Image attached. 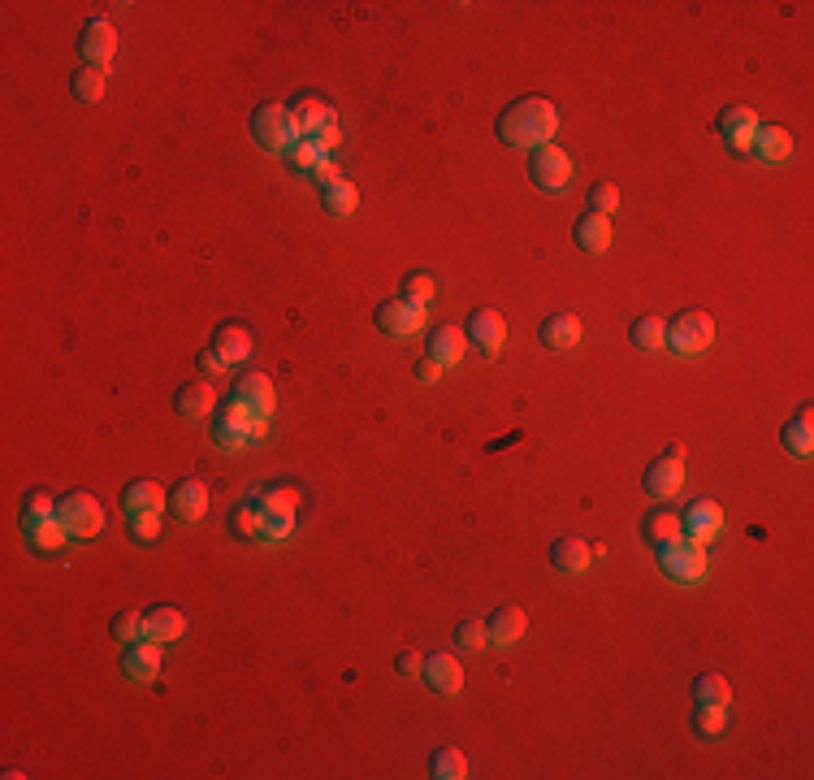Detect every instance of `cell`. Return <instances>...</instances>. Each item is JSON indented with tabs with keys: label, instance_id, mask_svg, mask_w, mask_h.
<instances>
[{
	"label": "cell",
	"instance_id": "obj_1",
	"mask_svg": "<svg viewBox=\"0 0 814 780\" xmlns=\"http://www.w3.org/2000/svg\"><path fill=\"white\" fill-rule=\"evenodd\" d=\"M498 139L507 143V148H546L550 139H555L559 130V109L542 96H524L516 104H507L503 113H498Z\"/></svg>",
	"mask_w": 814,
	"mask_h": 780
},
{
	"label": "cell",
	"instance_id": "obj_2",
	"mask_svg": "<svg viewBox=\"0 0 814 780\" xmlns=\"http://www.w3.org/2000/svg\"><path fill=\"white\" fill-rule=\"evenodd\" d=\"M57 516H61V525L70 529V538H100L104 525H109V516H104V507L96 494H87V490H70L65 499L57 503Z\"/></svg>",
	"mask_w": 814,
	"mask_h": 780
},
{
	"label": "cell",
	"instance_id": "obj_3",
	"mask_svg": "<svg viewBox=\"0 0 814 780\" xmlns=\"http://www.w3.org/2000/svg\"><path fill=\"white\" fill-rule=\"evenodd\" d=\"M252 135H256L260 148H269V152H291L295 143L304 139V130H299L291 109L265 104V109H256V117H252Z\"/></svg>",
	"mask_w": 814,
	"mask_h": 780
},
{
	"label": "cell",
	"instance_id": "obj_4",
	"mask_svg": "<svg viewBox=\"0 0 814 780\" xmlns=\"http://www.w3.org/2000/svg\"><path fill=\"white\" fill-rule=\"evenodd\" d=\"M663 343L672 347L676 356H698V351H706V347L715 343V321H711V312H702V308L680 312V317L667 325Z\"/></svg>",
	"mask_w": 814,
	"mask_h": 780
},
{
	"label": "cell",
	"instance_id": "obj_5",
	"mask_svg": "<svg viewBox=\"0 0 814 780\" xmlns=\"http://www.w3.org/2000/svg\"><path fill=\"white\" fill-rule=\"evenodd\" d=\"M659 568L667 572L672 581H702L706 577V546L693 542V538H676V542H663L659 546Z\"/></svg>",
	"mask_w": 814,
	"mask_h": 780
},
{
	"label": "cell",
	"instance_id": "obj_6",
	"mask_svg": "<svg viewBox=\"0 0 814 780\" xmlns=\"http://www.w3.org/2000/svg\"><path fill=\"white\" fill-rule=\"evenodd\" d=\"M641 486H646V494H654V499H672V494H680V486H685V447L672 442L659 460H650Z\"/></svg>",
	"mask_w": 814,
	"mask_h": 780
},
{
	"label": "cell",
	"instance_id": "obj_7",
	"mask_svg": "<svg viewBox=\"0 0 814 780\" xmlns=\"http://www.w3.org/2000/svg\"><path fill=\"white\" fill-rule=\"evenodd\" d=\"M529 178L537 191H563L572 182V156L555 148V143H546V148H537L529 156Z\"/></svg>",
	"mask_w": 814,
	"mask_h": 780
},
{
	"label": "cell",
	"instance_id": "obj_8",
	"mask_svg": "<svg viewBox=\"0 0 814 780\" xmlns=\"http://www.w3.org/2000/svg\"><path fill=\"white\" fill-rule=\"evenodd\" d=\"M78 52L87 57V65L96 70H109L113 57H117V26L109 18H87L83 22V35H78Z\"/></svg>",
	"mask_w": 814,
	"mask_h": 780
},
{
	"label": "cell",
	"instance_id": "obj_9",
	"mask_svg": "<svg viewBox=\"0 0 814 780\" xmlns=\"http://www.w3.org/2000/svg\"><path fill=\"white\" fill-rule=\"evenodd\" d=\"M260 507H265V538H273V542L291 538V529H295V507H299V490H295V486L269 490L265 499H260Z\"/></svg>",
	"mask_w": 814,
	"mask_h": 780
},
{
	"label": "cell",
	"instance_id": "obj_10",
	"mask_svg": "<svg viewBox=\"0 0 814 780\" xmlns=\"http://www.w3.org/2000/svg\"><path fill=\"white\" fill-rule=\"evenodd\" d=\"M425 321H429V308H416V304H407V299H386V304L377 308V325H382V334H390V338H407V334L425 330Z\"/></svg>",
	"mask_w": 814,
	"mask_h": 780
},
{
	"label": "cell",
	"instance_id": "obj_11",
	"mask_svg": "<svg viewBox=\"0 0 814 780\" xmlns=\"http://www.w3.org/2000/svg\"><path fill=\"white\" fill-rule=\"evenodd\" d=\"M680 529H685V538L706 546L711 538H719V529H724V507L715 499H693L685 507V516H680Z\"/></svg>",
	"mask_w": 814,
	"mask_h": 780
},
{
	"label": "cell",
	"instance_id": "obj_12",
	"mask_svg": "<svg viewBox=\"0 0 814 780\" xmlns=\"http://www.w3.org/2000/svg\"><path fill=\"white\" fill-rule=\"evenodd\" d=\"M719 135L732 152H754V135H758V113L745 109V104H732V109L719 113Z\"/></svg>",
	"mask_w": 814,
	"mask_h": 780
},
{
	"label": "cell",
	"instance_id": "obj_13",
	"mask_svg": "<svg viewBox=\"0 0 814 780\" xmlns=\"http://www.w3.org/2000/svg\"><path fill=\"white\" fill-rule=\"evenodd\" d=\"M468 338L477 343V351H485V356H498L507 343V321H503V312H494V308H477L468 317Z\"/></svg>",
	"mask_w": 814,
	"mask_h": 780
},
{
	"label": "cell",
	"instance_id": "obj_14",
	"mask_svg": "<svg viewBox=\"0 0 814 780\" xmlns=\"http://www.w3.org/2000/svg\"><path fill=\"white\" fill-rule=\"evenodd\" d=\"M122 672L130 676V681H152V676L161 672V642H152V637H135V642H126Z\"/></svg>",
	"mask_w": 814,
	"mask_h": 780
},
{
	"label": "cell",
	"instance_id": "obj_15",
	"mask_svg": "<svg viewBox=\"0 0 814 780\" xmlns=\"http://www.w3.org/2000/svg\"><path fill=\"white\" fill-rule=\"evenodd\" d=\"M169 512L178 520H187V525L204 520L208 516V486L204 481H178V486L169 490Z\"/></svg>",
	"mask_w": 814,
	"mask_h": 780
},
{
	"label": "cell",
	"instance_id": "obj_16",
	"mask_svg": "<svg viewBox=\"0 0 814 780\" xmlns=\"http://www.w3.org/2000/svg\"><path fill=\"white\" fill-rule=\"evenodd\" d=\"M234 395L252 408V416H269L273 421V412H278V395H273L269 373H243L239 386H234Z\"/></svg>",
	"mask_w": 814,
	"mask_h": 780
},
{
	"label": "cell",
	"instance_id": "obj_17",
	"mask_svg": "<svg viewBox=\"0 0 814 780\" xmlns=\"http://www.w3.org/2000/svg\"><path fill=\"white\" fill-rule=\"evenodd\" d=\"M468 351V334L459 330V325H438V330H429V360H438L442 369H451V364L464 360Z\"/></svg>",
	"mask_w": 814,
	"mask_h": 780
},
{
	"label": "cell",
	"instance_id": "obj_18",
	"mask_svg": "<svg viewBox=\"0 0 814 780\" xmlns=\"http://www.w3.org/2000/svg\"><path fill=\"white\" fill-rule=\"evenodd\" d=\"M174 408L182 421H204V416H213L217 412V390L213 382H191V386H182L178 395H174Z\"/></svg>",
	"mask_w": 814,
	"mask_h": 780
},
{
	"label": "cell",
	"instance_id": "obj_19",
	"mask_svg": "<svg viewBox=\"0 0 814 780\" xmlns=\"http://www.w3.org/2000/svg\"><path fill=\"white\" fill-rule=\"evenodd\" d=\"M187 633V620H182L178 607H148L143 611V637H152V642H178V637Z\"/></svg>",
	"mask_w": 814,
	"mask_h": 780
},
{
	"label": "cell",
	"instance_id": "obj_20",
	"mask_svg": "<svg viewBox=\"0 0 814 780\" xmlns=\"http://www.w3.org/2000/svg\"><path fill=\"white\" fill-rule=\"evenodd\" d=\"M420 676H425L429 689H438V694H459V689H464V668H459L455 655H429Z\"/></svg>",
	"mask_w": 814,
	"mask_h": 780
},
{
	"label": "cell",
	"instance_id": "obj_21",
	"mask_svg": "<svg viewBox=\"0 0 814 780\" xmlns=\"http://www.w3.org/2000/svg\"><path fill=\"white\" fill-rule=\"evenodd\" d=\"M213 351L226 364H243L247 356H252V334H247L239 321H221L217 334H213Z\"/></svg>",
	"mask_w": 814,
	"mask_h": 780
},
{
	"label": "cell",
	"instance_id": "obj_22",
	"mask_svg": "<svg viewBox=\"0 0 814 780\" xmlns=\"http://www.w3.org/2000/svg\"><path fill=\"white\" fill-rule=\"evenodd\" d=\"M485 624H490V646H516L524 629H529V620H524V611L516 603H503Z\"/></svg>",
	"mask_w": 814,
	"mask_h": 780
},
{
	"label": "cell",
	"instance_id": "obj_23",
	"mask_svg": "<svg viewBox=\"0 0 814 780\" xmlns=\"http://www.w3.org/2000/svg\"><path fill=\"white\" fill-rule=\"evenodd\" d=\"M611 217H602V213H585V217H576V226H572V239L581 252H607L611 247Z\"/></svg>",
	"mask_w": 814,
	"mask_h": 780
},
{
	"label": "cell",
	"instance_id": "obj_24",
	"mask_svg": "<svg viewBox=\"0 0 814 780\" xmlns=\"http://www.w3.org/2000/svg\"><path fill=\"white\" fill-rule=\"evenodd\" d=\"M581 317H572V312H555V317H546L542 321V330H537V338H542L546 347H555V351H568L581 343Z\"/></svg>",
	"mask_w": 814,
	"mask_h": 780
},
{
	"label": "cell",
	"instance_id": "obj_25",
	"mask_svg": "<svg viewBox=\"0 0 814 780\" xmlns=\"http://www.w3.org/2000/svg\"><path fill=\"white\" fill-rule=\"evenodd\" d=\"M122 503H126V516H135V512H165L169 494H165V486H156V481H130L126 494H122Z\"/></svg>",
	"mask_w": 814,
	"mask_h": 780
},
{
	"label": "cell",
	"instance_id": "obj_26",
	"mask_svg": "<svg viewBox=\"0 0 814 780\" xmlns=\"http://www.w3.org/2000/svg\"><path fill=\"white\" fill-rule=\"evenodd\" d=\"M291 117L299 122V130H304V139H312V135H317V130L334 117V109H330V104H325L321 96H295V100H291Z\"/></svg>",
	"mask_w": 814,
	"mask_h": 780
},
{
	"label": "cell",
	"instance_id": "obj_27",
	"mask_svg": "<svg viewBox=\"0 0 814 780\" xmlns=\"http://www.w3.org/2000/svg\"><path fill=\"white\" fill-rule=\"evenodd\" d=\"M589 559H594V551H589L581 538H555L550 542V564H555L559 572H585Z\"/></svg>",
	"mask_w": 814,
	"mask_h": 780
},
{
	"label": "cell",
	"instance_id": "obj_28",
	"mask_svg": "<svg viewBox=\"0 0 814 780\" xmlns=\"http://www.w3.org/2000/svg\"><path fill=\"white\" fill-rule=\"evenodd\" d=\"M754 152L763 156V161H789L793 156V135L784 126H758V135H754Z\"/></svg>",
	"mask_w": 814,
	"mask_h": 780
},
{
	"label": "cell",
	"instance_id": "obj_29",
	"mask_svg": "<svg viewBox=\"0 0 814 780\" xmlns=\"http://www.w3.org/2000/svg\"><path fill=\"white\" fill-rule=\"evenodd\" d=\"M780 442H784V447H789L793 455H810V451H814V412H810V408L797 412L793 421L780 429Z\"/></svg>",
	"mask_w": 814,
	"mask_h": 780
},
{
	"label": "cell",
	"instance_id": "obj_30",
	"mask_svg": "<svg viewBox=\"0 0 814 780\" xmlns=\"http://www.w3.org/2000/svg\"><path fill=\"white\" fill-rule=\"evenodd\" d=\"M230 533H239V538H265V507H260L256 499H247V503H239L230 512Z\"/></svg>",
	"mask_w": 814,
	"mask_h": 780
},
{
	"label": "cell",
	"instance_id": "obj_31",
	"mask_svg": "<svg viewBox=\"0 0 814 780\" xmlns=\"http://www.w3.org/2000/svg\"><path fill=\"white\" fill-rule=\"evenodd\" d=\"M676 538H685V529H680V512L659 507L654 516H646V542L650 546H663V542H676Z\"/></svg>",
	"mask_w": 814,
	"mask_h": 780
},
{
	"label": "cell",
	"instance_id": "obj_32",
	"mask_svg": "<svg viewBox=\"0 0 814 780\" xmlns=\"http://www.w3.org/2000/svg\"><path fill=\"white\" fill-rule=\"evenodd\" d=\"M693 702H702V707H728L732 689L719 672H702L698 681H693Z\"/></svg>",
	"mask_w": 814,
	"mask_h": 780
},
{
	"label": "cell",
	"instance_id": "obj_33",
	"mask_svg": "<svg viewBox=\"0 0 814 780\" xmlns=\"http://www.w3.org/2000/svg\"><path fill=\"white\" fill-rule=\"evenodd\" d=\"M429 776H438V780H464V776H468L464 750L438 746V750H433V759H429Z\"/></svg>",
	"mask_w": 814,
	"mask_h": 780
},
{
	"label": "cell",
	"instance_id": "obj_34",
	"mask_svg": "<svg viewBox=\"0 0 814 780\" xmlns=\"http://www.w3.org/2000/svg\"><path fill=\"white\" fill-rule=\"evenodd\" d=\"M52 516H57V499H52L48 490H31V494L22 499V529H26V533L39 529V525H44V520H52Z\"/></svg>",
	"mask_w": 814,
	"mask_h": 780
},
{
	"label": "cell",
	"instance_id": "obj_35",
	"mask_svg": "<svg viewBox=\"0 0 814 780\" xmlns=\"http://www.w3.org/2000/svg\"><path fill=\"white\" fill-rule=\"evenodd\" d=\"M321 200H325V208H330L334 217H351V213L360 208V191H356V182L338 178V182H330V187H325Z\"/></svg>",
	"mask_w": 814,
	"mask_h": 780
},
{
	"label": "cell",
	"instance_id": "obj_36",
	"mask_svg": "<svg viewBox=\"0 0 814 780\" xmlns=\"http://www.w3.org/2000/svg\"><path fill=\"white\" fill-rule=\"evenodd\" d=\"M433 295H438V282H433V273H425V269L403 273V295H399V299H407V304H416V308H429Z\"/></svg>",
	"mask_w": 814,
	"mask_h": 780
},
{
	"label": "cell",
	"instance_id": "obj_37",
	"mask_svg": "<svg viewBox=\"0 0 814 780\" xmlns=\"http://www.w3.org/2000/svg\"><path fill=\"white\" fill-rule=\"evenodd\" d=\"M26 538H31V546H35L39 555H52V551H61V546H65V538H70V529L61 525V516H52V520H44V525H39V529L26 533Z\"/></svg>",
	"mask_w": 814,
	"mask_h": 780
},
{
	"label": "cell",
	"instance_id": "obj_38",
	"mask_svg": "<svg viewBox=\"0 0 814 780\" xmlns=\"http://www.w3.org/2000/svg\"><path fill=\"white\" fill-rule=\"evenodd\" d=\"M663 334H667V321H659V317H637L633 330H628V338H633L637 351H659Z\"/></svg>",
	"mask_w": 814,
	"mask_h": 780
},
{
	"label": "cell",
	"instance_id": "obj_39",
	"mask_svg": "<svg viewBox=\"0 0 814 780\" xmlns=\"http://www.w3.org/2000/svg\"><path fill=\"white\" fill-rule=\"evenodd\" d=\"M728 728V707H693V733L698 737H724Z\"/></svg>",
	"mask_w": 814,
	"mask_h": 780
},
{
	"label": "cell",
	"instance_id": "obj_40",
	"mask_svg": "<svg viewBox=\"0 0 814 780\" xmlns=\"http://www.w3.org/2000/svg\"><path fill=\"white\" fill-rule=\"evenodd\" d=\"M455 642L464 646V650H481V646H490V624L477 620V616H464L455 624Z\"/></svg>",
	"mask_w": 814,
	"mask_h": 780
},
{
	"label": "cell",
	"instance_id": "obj_41",
	"mask_svg": "<svg viewBox=\"0 0 814 780\" xmlns=\"http://www.w3.org/2000/svg\"><path fill=\"white\" fill-rule=\"evenodd\" d=\"M74 96L83 104H96L104 96V70H96V65H83V70L74 74Z\"/></svg>",
	"mask_w": 814,
	"mask_h": 780
},
{
	"label": "cell",
	"instance_id": "obj_42",
	"mask_svg": "<svg viewBox=\"0 0 814 780\" xmlns=\"http://www.w3.org/2000/svg\"><path fill=\"white\" fill-rule=\"evenodd\" d=\"M615 208H620V191H615V182H594V187H589V213L611 217Z\"/></svg>",
	"mask_w": 814,
	"mask_h": 780
},
{
	"label": "cell",
	"instance_id": "obj_43",
	"mask_svg": "<svg viewBox=\"0 0 814 780\" xmlns=\"http://www.w3.org/2000/svg\"><path fill=\"white\" fill-rule=\"evenodd\" d=\"M113 637L117 642H135V637H143V611H130V607H122L113 616Z\"/></svg>",
	"mask_w": 814,
	"mask_h": 780
},
{
	"label": "cell",
	"instance_id": "obj_44",
	"mask_svg": "<svg viewBox=\"0 0 814 780\" xmlns=\"http://www.w3.org/2000/svg\"><path fill=\"white\" fill-rule=\"evenodd\" d=\"M321 161H325V148H321L317 139H299L295 148H291V165L295 169H317Z\"/></svg>",
	"mask_w": 814,
	"mask_h": 780
},
{
	"label": "cell",
	"instance_id": "obj_45",
	"mask_svg": "<svg viewBox=\"0 0 814 780\" xmlns=\"http://www.w3.org/2000/svg\"><path fill=\"white\" fill-rule=\"evenodd\" d=\"M130 533H135V542H156L161 538V512H135L130 516Z\"/></svg>",
	"mask_w": 814,
	"mask_h": 780
},
{
	"label": "cell",
	"instance_id": "obj_46",
	"mask_svg": "<svg viewBox=\"0 0 814 780\" xmlns=\"http://www.w3.org/2000/svg\"><path fill=\"white\" fill-rule=\"evenodd\" d=\"M312 139H317L321 148H325V156H330V152L338 148V143H343V126H338V113H334L330 122H325V126H321V130H317V135H312Z\"/></svg>",
	"mask_w": 814,
	"mask_h": 780
},
{
	"label": "cell",
	"instance_id": "obj_47",
	"mask_svg": "<svg viewBox=\"0 0 814 780\" xmlns=\"http://www.w3.org/2000/svg\"><path fill=\"white\" fill-rule=\"evenodd\" d=\"M420 668H425V655H420V650H403V655L395 659L399 676H420Z\"/></svg>",
	"mask_w": 814,
	"mask_h": 780
},
{
	"label": "cell",
	"instance_id": "obj_48",
	"mask_svg": "<svg viewBox=\"0 0 814 780\" xmlns=\"http://www.w3.org/2000/svg\"><path fill=\"white\" fill-rule=\"evenodd\" d=\"M308 174H312V178H317V182H321V191H325V187H330V182H338V178H343V174H338V165L330 161V156H325V161H321L317 169H308Z\"/></svg>",
	"mask_w": 814,
	"mask_h": 780
},
{
	"label": "cell",
	"instance_id": "obj_49",
	"mask_svg": "<svg viewBox=\"0 0 814 780\" xmlns=\"http://www.w3.org/2000/svg\"><path fill=\"white\" fill-rule=\"evenodd\" d=\"M438 377H442V364H438V360H429V356L416 360V382L429 386V382H438Z\"/></svg>",
	"mask_w": 814,
	"mask_h": 780
}]
</instances>
